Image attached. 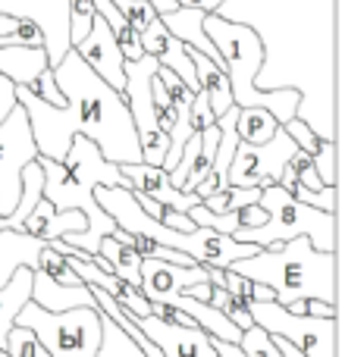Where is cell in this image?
Here are the masks:
<instances>
[{"label": "cell", "mask_w": 345, "mask_h": 357, "mask_svg": "<svg viewBox=\"0 0 345 357\" xmlns=\"http://www.w3.org/2000/svg\"><path fill=\"white\" fill-rule=\"evenodd\" d=\"M50 69H54L57 88L66 98L63 107H50L25 85H16V104L29 116L38 154L63 160L73 135H85L117 167L142 163V144H138L135 123H132L123 91L110 88L101 75H94L73 47Z\"/></svg>", "instance_id": "cell-1"}, {"label": "cell", "mask_w": 345, "mask_h": 357, "mask_svg": "<svg viewBox=\"0 0 345 357\" xmlns=\"http://www.w3.org/2000/svg\"><path fill=\"white\" fill-rule=\"evenodd\" d=\"M38 167L44 173V188L41 197L54 210H82L85 213V232H69L60 241H66L75 251H85L98 257V248L104 235H117V222L101 210L94 201V188H129V178L117 163H110L98 151V144L88 142L85 135H73L69 151L63 160H50V157L38 154Z\"/></svg>", "instance_id": "cell-2"}, {"label": "cell", "mask_w": 345, "mask_h": 357, "mask_svg": "<svg viewBox=\"0 0 345 357\" xmlns=\"http://www.w3.org/2000/svg\"><path fill=\"white\" fill-rule=\"evenodd\" d=\"M226 270L273 289V301L283 307H289L292 301H311V298L339 304V289H336L339 251H317L304 235L283 245L260 248L251 257L233 260Z\"/></svg>", "instance_id": "cell-3"}, {"label": "cell", "mask_w": 345, "mask_h": 357, "mask_svg": "<svg viewBox=\"0 0 345 357\" xmlns=\"http://www.w3.org/2000/svg\"><path fill=\"white\" fill-rule=\"evenodd\" d=\"M204 35L210 38V44L216 47L223 60V69L229 75V88H233V100L235 107H264L277 116V123H289L298 113L302 94L295 88H264L254 85L260 66L267 60V44L251 25L245 22H233L223 13H207L201 22Z\"/></svg>", "instance_id": "cell-4"}, {"label": "cell", "mask_w": 345, "mask_h": 357, "mask_svg": "<svg viewBox=\"0 0 345 357\" xmlns=\"http://www.w3.org/2000/svg\"><path fill=\"white\" fill-rule=\"evenodd\" d=\"M258 204L267 210V222L258 229H239L233 232L235 241L258 248H273L292 241L298 235L311 241L317 251H339V232H336V213H323L317 207L295 201L286 188H279L277 182L260 188Z\"/></svg>", "instance_id": "cell-5"}, {"label": "cell", "mask_w": 345, "mask_h": 357, "mask_svg": "<svg viewBox=\"0 0 345 357\" xmlns=\"http://www.w3.org/2000/svg\"><path fill=\"white\" fill-rule=\"evenodd\" d=\"M16 326H25L38 335L50 357H98L101 345V310L73 307L63 314H47L29 301L16 317Z\"/></svg>", "instance_id": "cell-6"}, {"label": "cell", "mask_w": 345, "mask_h": 357, "mask_svg": "<svg viewBox=\"0 0 345 357\" xmlns=\"http://www.w3.org/2000/svg\"><path fill=\"white\" fill-rule=\"evenodd\" d=\"M254 326L286 339L302 357H339V317L292 314L277 301H248Z\"/></svg>", "instance_id": "cell-7"}, {"label": "cell", "mask_w": 345, "mask_h": 357, "mask_svg": "<svg viewBox=\"0 0 345 357\" xmlns=\"http://www.w3.org/2000/svg\"><path fill=\"white\" fill-rule=\"evenodd\" d=\"M38 160V144L22 107H13L0 123V216H13L22 197V169Z\"/></svg>", "instance_id": "cell-8"}, {"label": "cell", "mask_w": 345, "mask_h": 357, "mask_svg": "<svg viewBox=\"0 0 345 357\" xmlns=\"http://www.w3.org/2000/svg\"><path fill=\"white\" fill-rule=\"evenodd\" d=\"M295 142L289 138V132L279 126L277 135L264 144H245L239 142L235 144V154L233 163H229V173L226 182L229 185H239V188H264V185L277 182L283 176L286 163L292 160L295 154Z\"/></svg>", "instance_id": "cell-9"}, {"label": "cell", "mask_w": 345, "mask_h": 357, "mask_svg": "<svg viewBox=\"0 0 345 357\" xmlns=\"http://www.w3.org/2000/svg\"><path fill=\"white\" fill-rule=\"evenodd\" d=\"M132 323L145 333V339H151L161 348L163 357H216L214 339L201 326H176V323H167L154 314L138 317Z\"/></svg>", "instance_id": "cell-10"}, {"label": "cell", "mask_w": 345, "mask_h": 357, "mask_svg": "<svg viewBox=\"0 0 345 357\" xmlns=\"http://www.w3.org/2000/svg\"><path fill=\"white\" fill-rule=\"evenodd\" d=\"M73 50L85 60V66L91 69L94 75H101L110 88L123 91V85H126V73H123L126 60H123V54H119V44H117V38H113L110 25H107L104 19L94 16L88 35L82 38Z\"/></svg>", "instance_id": "cell-11"}, {"label": "cell", "mask_w": 345, "mask_h": 357, "mask_svg": "<svg viewBox=\"0 0 345 357\" xmlns=\"http://www.w3.org/2000/svg\"><path fill=\"white\" fill-rule=\"evenodd\" d=\"M119 169L129 178L132 191H142V195H148L151 201H157L167 210L189 213L195 204H201V197H198L195 191H179L176 185L170 182L167 169H161V167H151V163H123Z\"/></svg>", "instance_id": "cell-12"}, {"label": "cell", "mask_w": 345, "mask_h": 357, "mask_svg": "<svg viewBox=\"0 0 345 357\" xmlns=\"http://www.w3.org/2000/svg\"><path fill=\"white\" fill-rule=\"evenodd\" d=\"M31 301L47 314H63L73 307H98L94 295L85 282L82 285H60L44 270H31Z\"/></svg>", "instance_id": "cell-13"}, {"label": "cell", "mask_w": 345, "mask_h": 357, "mask_svg": "<svg viewBox=\"0 0 345 357\" xmlns=\"http://www.w3.org/2000/svg\"><path fill=\"white\" fill-rule=\"evenodd\" d=\"M85 213L82 210H54L47 201H38L35 207H31V213L25 216L22 222V232L35 235V238H41L44 245L54 238H63V235L69 232H85Z\"/></svg>", "instance_id": "cell-14"}, {"label": "cell", "mask_w": 345, "mask_h": 357, "mask_svg": "<svg viewBox=\"0 0 345 357\" xmlns=\"http://www.w3.org/2000/svg\"><path fill=\"white\" fill-rule=\"evenodd\" d=\"M185 47H189V44H185ZM189 56H191V66H195L201 94L207 98L214 116H223L229 107H235L233 88H229V75H226V69H223V63L210 60L207 54H201V50H195V47H189Z\"/></svg>", "instance_id": "cell-15"}, {"label": "cell", "mask_w": 345, "mask_h": 357, "mask_svg": "<svg viewBox=\"0 0 345 357\" xmlns=\"http://www.w3.org/2000/svg\"><path fill=\"white\" fill-rule=\"evenodd\" d=\"M44 241L19 229H0V285L16 273V266H38V254H41Z\"/></svg>", "instance_id": "cell-16"}, {"label": "cell", "mask_w": 345, "mask_h": 357, "mask_svg": "<svg viewBox=\"0 0 345 357\" xmlns=\"http://www.w3.org/2000/svg\"><path fill=\"white\" fill-rule=\"evenodd\" d=\"M31 301V266H16L10 279L0 285V348L6 345V335L16 326V317Z\"/></svg>", "instance_id": "cell-17"}, {"label": "cell", "mask_w": 345, "mask_h": 357, "mask_svg": "<svg viewBox=\"0 0 345 357\" xmlns=\"http://www.w3.org/2000/svg\"><path fill=\"white\" fill-rule=\"evenodd\" d=\"M98 254L107 260V273H113L117 279H123V282L135 285L142 291V257L135 254V248L119 241L117 235H104Z\"/></svg>", "instance_id": "cell-18"}, {"label": "cell", "mask_w": 345, "mask_h": 357, "mask_svg": "<svg viewBox=\"0 0 345 357\" xmlns=\"http://www.w3.org/2000/svg\"><path fill=\"white\" fill-rule=\"evenodd\" d=\"M277 129H279L277 116L270 110H264V107H239V113H235V135L245 144L270 142L277 135Z\"/></svg>", "instance_id": "cell-19"}, {"label": "cell", "mask_w": 345, "mask_h": 357, "mask_svg": "<svg viewBox=\"0 0 345 357\" xmlns=\"http://www.w3.org/2000/svg\"><path fill=\"white\" fill-rule=\"evenodd\" d=\"M41 188H44V173L38 167V160H31L29 167L22 169V197H19V207L13 216H0V229H19L22 232L25 216L31 213L38 201H41Z\"/></svg>", "instance_id": "cell-20"}, {"label": "cell", "mask_w": 345, "mask_h": 357, "mask_svg": "<svg viewBox=\"0 0 345 357\" xmlns=\"http://www.w3.org/2000/svg\"><path fill=\"white\" fill-rule=\"evenodd\" d=\"M157 63H161L163 69H170L172 75H176L179 82H182L185 88H189L191 94L201 91V85H198V75H195V66H191V56H189V47H185L179 38L170 35L167 47L161 50V56H157Z\"/></svg>", "instance_id": "cell-21"}, {"label": "cell", "mask_w": 345, "mask_h": 357, "mask_svg": "<svg viewBox=\"0 0 345 357\" xmlns=\"http://www.w3.org/2000/svg\"><path fill=\"white\" fill-rule=\"evenodd\" d=\"M98 357H145L142 348L117 326L107 314H101V345H98Z\"/></svg>", "instance_id": "cell-22"}, {"label": "cell", "mask_w": 345, "mask_h": 357, "mask_svg": "<svg viewBox=\"0 0 345 357\" xmlns=\"http://www.w3.org/2000/svg\"><path fill=\"white\" fill-rule=\"evenodd\" d=\"M207 304L210 307H216L223 317H226L233 326H239V329H248V326H254V320H251V314H248V301H242V298H235L233 291H226V289H220V285H210V298H207Z\"/></svg>", "instance_id": "cell-23"}, {"label": "cell", "mask_w": 345, "mask_h": 357, "mask_svg": "<svg viewBox=\"0 0 345 357\" xmlns=\"http://www.w3.org/2000/svg\"><path fill=\"white\" fill-rule=\"evenodd\" d=\"M239 351L242 357H283L277 348V339L270 333H264L260 326H248L239 335Z\"/></svg>", "instance_id": "cell-24"}, {"label": "cell", "mask_w": 345, "mask_h": 357, "mask_svg": "<svg viewBox=\"0 0 345 357\" xmlns=\"http://www.w3.org/2000/svg\"><path fill=\"white\" fill-rule=\"evenodd\" d=\"M0 47H47V35L35 19H19L10 35H0Z\"/></svg>", "instance_id": "cell-25"}, {"label": "cell", "mask_w": 345, "mask_h": 357, "mask_svg": "<svg viewBox=\"0 0 345 357\" xmlns=\"http://www.w3.org/2000/svg\"><path fill=\"white\" fill-rule=\"evenodd\" d=\"M6 357H50L47 348L38 342V335L25 326H13L10 335H6V345H3Z\"/></svg>", "instance_id": "cell-26"}, {"label": "cell", "mask_w": 345, "mask_h": 357, "mask_svg": "<svg viewBox=\"0 0 345 357\" xmlns=\"http://www.w3.org/2000/svg\"><path fill=\"white\" fill-rule=\"evenodd\" d=\"M94 16H98V10H94L91 0H69V47H75L88 35Z\"/></svg>", "instance_id": "cell-27"}, {"label": "cell", "mask_w": 345, "mask_h": 357, "mask_svg": "<svg viewBox=\"0 0 345 357\" xmlns=\"http://www.w3.org/2000/svg\"><path fill=\"white\" fill-rule=\"evenodd\" d=\"M283 129L289 132V138L295 142V148H298V151H304V154H317V148H321L323 138L317 135V132L311 129V126L304 123L302 116H292L289 123H283Z\"/></svg>", "instance_id": "cell-28"}, {"label": "cell", "mask_w": 345, "mask_h": 357, "mask_svg": "<svg viewBox=\"0 0 345 357\" xmlns=\"http://www.w3.org/2000/svg\"><path fill=\"white\" fill-rule=\"evenodd\" d=\"M110 3L117 6V10L123 13L126 19H129V25H132L135 31H142L145 25H148L151 19L157 16V10L148 3V0H110Z\"/></svg>", "instance_id": "cell-29"}, {"label": "cell", "mask_w": 345, "mask_h": 357, "mask_svg": "<svg viewBox=\"0 0 345 357\" xmlns=\"http://www.w3.org/2000/svg\"><path fill=\"white\" fill-rule=\"evenodd\" d=\"M138 41H142V50H145V54L161 56V50L167 47V41H170V31H167V25H163V19H161V16L151 19V22L145 25L142 31H138Z\"/></svg>", "instance_id": "cell-30"}, {"label": "cell", "mask_w": 345, "mask_h": 357, "mask_svg": "<svg viewBox=\"0 0 345 357\" xmlns=\"http://www.w3.org/2000/svg\"><path fill=\"white\" fill-rule=\"evenodd\" d=\"M311 163L323 185H336V176H339L336 173V142H321L317 154H311Z\"/></svg>", "instance_id": "cell-31"}, {"label": "cell", "mask_w": 345, "mask_h": 357, "mask_svg": "<svg viewBox=\"0 0 345 357\" xmlns=\"http://www.w3.org/2000/svg\"><path fill=\"white\" fill-rule=\"evenodd\" d=\"M214 110H210V104H207V98H204L201 91L191 98V107H189V123H191V129L195 132H201V129H207V126H214Z\"/></svg>", "instance_id": "cell-32"}, {"label": "cell", "mask_w": 345, "mask_h": 357, "mask_svg": "<svg viewBox=\"0 0 345 357\" xmlns=\"http://www.w3.org/2000/svg\"><path fill=\"white\" fill-rule=\"evenodd\" d=\"M16 107V82L6 73H0V123L6 119V113Z\"/></svg>", "instance_id": "cell-33"}, {"label": "cell", "mask_w": 345, "mask_h": 357, "mask_svg": "<svg viewBox=\"0 0 345 357\" xmlns=\"http://www.w3.org/2000/svg\"><path fill=\"white\" fill-rule=\"evenodd\" d=\"M304 314L308 317H339V304H327V301H304Z\"/></svg>", "instance_id": "cell-34"}, {"label": "cell", "mask_w": 345, "mask_h": 357, "mask_svg": "<svg viewBox=\"0 0 345 357\" xmlns=\"http://www.w3.org/2000/svg\"><path fill=\"white\" fill-rule=\"evenodd\" d=\"M179 6H189V10H201V13H220L226 0H176Z\"/></svg>", "instance_id": "cell-35"}, {"label": "cell", "mask_w": 345, "mask_h": 357, "mask_svg": "<svg viewBox=\"0 0 345 357\" xmlns=\"http://www.w3.org/2000/svg\"><path fill=\"white\" fill-rule=\"evenodd\" d=\"M214 351H216V357H242L239 345H233V342H216L214 339Z\"/></svg>", "instance_id": "cell-36"}, {"label": "cell", "mask_w": 345, "mask_h": 357, "mask_svg": "<svg viewBox=\"0 0 345 357\" xmlns=\"http://www.w3.org/2000/svg\"><path fill=\"white\" fill-rule=\"evenodd\" d=\"M19 16H6V13H0V35H10L13 29H16Z\"/></svg>", "instance_id": "cell-37"}, {"label": "cell", "mask_w": 345, "mask_h": 357, "mask_svg": "<svg viewBox=\"0 0 345 357\" xmlns=\"http://www.w3.org/2000/svg\"><path fill=\"white\" fill-rule=\"evenodd\" d=\"M273 339H277V335H273ZM277 348H279V354H283V357H302V354H298L286 339H277Z\"/></svg>", "instance_id": "cell-38"}, {"label": "cell", "mask_w": 345, "mask_h": 357, "mask_svg": "<svg viewBox=\"0 0 345 357\" xmlns=\"http://www.w3.org/2000/svg\"><path fill=\"white\" fill-rule=\"evenodd\" d=\"M0 357H6V351H3V348H0Z\"/></svg>", "instance_id": "cell-39"}]
</instances>
